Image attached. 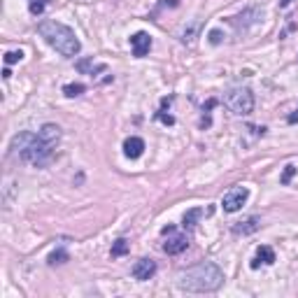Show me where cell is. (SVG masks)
<instances>
[{"mask_svg":"<svg viewBox=\"0 0 298 298\" xmlns=\"http://www.w3.org/2000/svg\"><path fill=\"white\" fill-rule=\"evenodd\" d=\"M131 47H133V56H138V58L147 56L149 49H152V37H149V33H145V31L135 33V35L131 37Z\"/></svg>","mask_w":298,"mask_h":298,"instance_id":"cell-7","label":"cell"},{"mask_svg":"<svg viewBox=\"0 0 298 298\" xmlns=\"http://www.w3.org/2000/svg\"><path fill=\"white\" fill-rule=\"evenodd\" d=\"M156 116H158V119H161V122H163V124H168V126H172V124H175V119H172L170 114H165V110H161Z\"/></svg>","mask_w":298,"mask_h":298,"instance_id":"cell-22","label":"cell"},{"mask_svg":"<svg viewBox=\"0 0 298 298\" xmlns=\"http://www.w3.org/2000/svg\"><path fill=\"white\" fill-rule=\"evenodd\" d=\"M203 214H205V210H201V207H194V210H189V212L182 217V226H184V228H189V231H191V228H194V226H196V221L201 219Z\"/></svg>","mask_w":298,"mask_h":298,"instance_id":"cell-13","label":"cell"},{"mask_svg":"<svg viewBox=\"0 0 298 298\" xmlns=\"http://www.w3.org/2000/svg\"><path fill=\"white\" fill-rule=\"evenodd\" d=\"M77 70L84 75H98V73H105L107 66L105 63H93V58H82V61H77Z\"/></svg>","mask_w":298,"mask_h":298,"instance_id":"cell-12","label":"cell"},{"mask_svg":"<svg viewBox=\"0 0 298 298\" xmlns=\"http://www.w3.org/2000/svg\"><path fill=\"white\" fill-rule=\"evenodd\" d=\"M49 0H28V10H31L33 17H40L44 12V7H47Z\"/></svg>","mask_w":298,"mask_h":298,"instance_id":"cell-15","label":"cell"},{"mask_svg":"<svg viewBox=\"0 0 298 298\" xmlns=\"http://www.w3.org/2000/svg\"><path fill=\"white\" fill-rule=\"evenodd\" d=\"M154 273H156V263H154L152 259H140V261H135V266H133V277L135 280L145 282V280H149Z\"/></svg>","mask_w":298,"mask_h":298,"instance_id":"cell-8","label":"cell"},{"mask_svg":"<svg viewBox=\"0 0 298 298\" xmlns=\"http://www.w3.org/2000/svg\"><path fill=\"white\" fill-rule=\"evenodd\" d=\"M161 233L168 235V237H165V243H163V252H165V254H170V256L182 254V252L189 247V235H187V233H177L175 226H165Z\"/></svg>","mask_w":298,"mask_h":298,"instance_id":"cell-5","label":"cell"},{"mask_svg":"<svg viewBox=\"0 0 298 298\" xmlns=\"http://www.w3.org/2000/svg\"><path fill=\"white\" fill-rule=\"evenodd\" d=\"M293 172H296V168H293V165H286V168H284V175H282L280 182H282V184H289V182H291V177H293Z\"/></svg>","mask_w":298,"mask_h":298,"instance_id":"cell-20","label":"cell"},{"mask_svg":"<svg viewBox=\"0 0 298 298\" xmlns=\"http://www.w3.org/2000/svg\"><path fill=\"white\" fill-rule=\"evenodd\" d=\"M3 77H5V79H10V77H12V73H10V68H5V70H3Z\"/></svg>","mask_w":298,"mask_h":298,"instance_id":"cell-23","label":"cell"},{"mask_svg":"<svg viewBox=\"0 0 298 298\" xmlns=\"http://www.w3.org/2000/svg\"><path fill=\"white\" fill-rule=\"evenodd\" d=\"M142 152H145V140L142 138H126L124 140V154H126V158H140Z\"/></svg>","mask_w":298,"mask_h":298,"instance_id":"cell-10","label":"cell"},{"mask_svg":"<svg viewBox=\"0 0 298 298\" xmlns=\"http://www.w3.org/2000/svg\"><path fill=\"white\" fill-rule=\"evenodd\" d=\"M37 33L47 40L49 47H54L56 51H58L61 56H66V58H75V56L79 54V49H82L75 31L73 28H68L66 24H61V21H54V19L40 21Z\"/></svg>","mask_w":298,"mask_h":298,"instance_id":"cell-3","label":"cell"},{"mask_svg":"<svg viewBox=\"0 0 298 298\" xmlns=\"http://www.w3.org/2000/svg\"><path fill=\"white\" fill-rule=\"evenodd\" d=\"M259 226H261V219H259V217H250L247 221H237V224L233 226V233H235V235H250V233L259 231Z\"/></svg>","mask_w":298,"mask_h":298,"instance_id":"cell-11","label":"cell"},{"mask_svg":"<svg viewBox=\"0 0 298 298\" xmlns=\"http://www.w3.org/2000/svg\"><path fill=\"white\" fill-rule=\"evenodd\" d=\"M296 122H298V112H296V114L289 116V124H296Z\"/></svg>","mask_w":298,"mask_h":298,"instance_id":"cell-24","label":"cell"},{"mask_svg":"<svg viewBox=\"0 0 298 298\" xmlns=\"http://www.w3.org/2000/svg\"><path fill=\"white\" fill-rule=\"evenodd\" d=\"M54 147L56 142L47 140L42 133H19L12 138V152L35 168H42L54 158Z\"/></svg>","mask_w":298,"mask_h":298,"instance_id":"cell-2","label":"cell"},{"mask_svg":"<svg viewBox=\"0 0 298 298\" xmlns=\"http://www.w3.org/2000/svg\"><path fill=\"white\" fill-rule=\"evenodd\" d=\"M224 105L233 114L247 116L254 110V93H252V89H247V86H233V89H228V91L224 93Z\"/></svg>","mask_w":298,"mask_h":298,"instance_id":"cell-4","label":"cell"},{"mask_svg":"<svg viewBox=\"0 0 298 298\" xmlns=\"http://www.w3.org/2000/svg\"><path fill=\"white\" fill-rule=\"evenodd\" d=\"M128 250H131V243H128L126 237H119V240H114V245H112V256H124L128 254Z\"/></svg>","mask_w":298,"mask_h":298,"instance_id":"cell-14","label":"cell"},{"mask_svg":"<svg viewBox=\"0 0 298 298\" xmlns=\"http://www.w3.org/2000/svg\"><path fill=\"white\" fill-rule=\"evenodd\" d=\"M84 91H86V86H84V84H66V86H63V93H66L68 98L82 96Z\"/></svg>","mask_w":298,"mask_h":298,"instance_id":"cell-16","label":"cell"},{"mask_svg":"<svg viewBox=\"0 0 298 298\" xmlns=\"http://www.w3.org/2000/svg\"><path fill=\"white\" fill-rule=\"evenodd\" d=\"M224 273L212 261H201L177 275V286L189 293H210L224 284Z\"/></svg>","mask_w":298,"mask_h":298,"instance_id":"cell-1","label":"cell"},{"mask_svg":"<svg viewBox=\"0 0 298 298\" xmlns=\"http://www.w3.org/2000/svg\"><path fill=\"white\" fill-rule=\"evenodd\" d=\"M214 105H217V100H214V98H210V100H207V105H203V112H205V119H203V126H210V110H212Z\"/></svg>","mask_w":298,"mask_h":298,"instance_id":"cell-19","label":"cell"},{"mask_svg":"<svg viewBox=\"0 0 298 298\" xmlns=\"http://www.w3.org/2000/svg\"><path fill=\"white\" fill-rule=\"evenodd\" d=\"M286 5H291V0H280V7H286Z\"/></svg>","mask_w":298,"mask_h":298,"instance_id":"cell-25","label":"cell"},{"mask_svg":"<svg viewBox=\"0 0 298 298\" xmlns=\"http://www.w3.org/2000/svg\"><path fill=\"white\" fill-rule=\"evenodd\" d=\"M247 198H250V191H247V187H233L228 189L224 194V201H221V205H224V212H237L240 207L247 203Z\"/></svg>","mask_w":298,"mask_h":298,"instance_id":"cell-6","label":"cell"},{"mask_svg":"<svg viewBox=\"0 0 298 298\" xmlns=\"http://www.w3.org/2000/svg\"><path fill=\"white\" fill-rule=\"evenodd\" d=\"M221 40H224V33L221 31H210V42L212 44H219Z\"/></svg>","mask_w":298,"mask_h":298,"instance_id":"cell-21","label":"cell"},{"mask_svg":"<svg viewBox=\"0 0 298 298\" xmlns=\"http://www.w3.org/2000/svg\"><path fill=\"white\" fill-rule=\"evenodd\" d=\"M21 58H24V51H21V49H19V51H7V54H5V63H7V66L19 63Z\"/></svg>","mask_w":298,"mask_h":298,"instance_id":"cell-18","label":"cell"},{"mask_svg":"<svg viewBox=\"0 0 298 298\" xmlns=\"http://www.w3.org/2000/svg\"><path fill=\"white\" fill-rule=\"evenodd\" d=\"M66 261H68V252H63V250L49 254V263H51V266H56V263H66Z\"/></svg>","mask_w":298,"mask_h":298,"instance_id":"cell-17","label":"cell"},{"mask_svg":"<svg viewBox=\"0 0 298 298\" xmlns=\"http://www.w3.org/2000/svg\"><path fill=\"white\" fill-rule=\"evenodd\" d=\"M273 266L275 263V252H273V247H268V245H261V247H256V256L252 259V263L250 266L252 268H259V266Z\"/></svg>","mask_w":298,"mask_h":298,"instance_id":"cell-9","label":"cell"}]
</instances>
